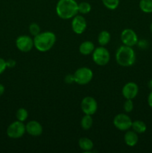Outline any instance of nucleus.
<instances>
[{"label":"nucleus","instance_id":"nucleus-6","mask_svg":"<svg viewBox=\"0 0 152 153\" xmlns=\"http://www.w3.org/2000/svg\"><path fill=\"white\" fill-rule=\"evenodd\" d=\"M25 132V125L23 122L19 120L14 121L10 123L7 128V135L12 139L20 138Z\"/></svg>","mask_w":152,"mask_h":153},{"label":"nucleus","instance_id":"nucleus-32","mask_svg":"<svg viewBox=\"0 0 152 153\" xmlns=\"http://www.w3.org/2000/svg\"><path fill=\"white\" fill-rule=\"evenodd\" d=\"M150 31H151V32L152 33V23L151 24V25H150Z\"/></svg>","mask_w":152,"mask_h":153},{"label":"nucleus","instance_id":"nucleus-19","mask_svg":"<svg viewBox=\"0 0 152 153\" xmlns=\"http://www.w3.org/2000/svg\"><path fill=\"white\" fill-rule=\"evenodd\" d=\"M92 125H93V119L92 115L85 114L80 120V126L84 130H89L92 128Z\"/></svg>","mask_w":152,"mask_h":153},{"label":"nucleus","instance_id":"nucleus-17","mask_svg":"<svg viewBox=\"0 0 152 153\" xmlns=\"http://www.w3.org/2000/svg\"><path fill=\"white\" fill-rule=\"evenodd\" d=\"M111 40V35L107 31H102L98 34V42L100 46H104L108 44Z\"/></svg>","mask_w":152,"mask_h":153},{"label":"nucleus","instance_id":"nucleus-27","mask_svg":"<svg viewBox=\"0 0 152 153\" xmlns=\"http://www.w3.org/2000/svg\"><path fill=\"white\" fill-rule=\"evenodd\" d=\"M64 81H65L66 83L67 84H72L73 82H75V78L74 75L68 74L66 76V77L64 78Z\"/></svg>","mask_w":152,"mask_h":153},{"label":"nucleus","instance_id":"nucleus-21","mask_svg":"<svg viewBox=\"0 0 152 153\" xmlns=\"http://www.w3.org/2000/svg\"><path fill=\"white\" fill-rule=\"evenodd\" d=\"M77 8H78V13H81V14H86L91 11L92 7L89 3L86 2V1H82L78 4Z\"/></svg>","mask_w":152,"mask_h":153},{"label":"nucleus","instance_id":"nucleus-18","mask_svg":"<svg viewBox=\"0 0 152 153\" xmlns=\"http://www.w3.org/2000/svg\"><path fill=\"white\" fill-rule=\"evenodd\" d=\"M131 128L137 134H142L145 132L147 130V126L143 121L142 120H135L132 123Z\"/></svg>","mask_w":152,"mask_h":153},{"label":"nucleus","instance_id":"nucleus-11","mask_svg":"<svg viewBox=\"0 0 152 153\" xmlns=\"http://www.w3.org/2000/svg\"><path fill=\"white\" fill-rule=\"evenodd\" d=\"M87 27L86 20L81 15H76L72 18V31L77 34H81L86 30Z\"/></svg>","mask_w":152,"mask_h":153},{"label":"nucleus","instance_id":"nucleus-14","mask_svg":"<svg viewBox=\"0 0 152 153\" xmlns=\"http://www.w3.org/2000/svg\"><path fill=\"white\" fill-rule=\"evenodd\" d=\"M124 141L128 146H134L139 141L138 134L134 130H128L124 135Z\"/></svg>","mask_w":152,"mask_h":153},{"label":"nucleus","instance_id":"nucleus-23","mask_svg":"<svg viewBox=\"0 0 152 153\" xmlns=\"http://www.w3.org/2000/svg\"><path fill=\"white\" fill-rule=\"evenodd\" d=\"M104 7L109 10H115L119 4V0H102Z\"/></svg>","mask_w":152,"mask_h":153},{"label":"nucleus","instance_id":"nucleus-31","mask_svg":"<svg viewBox=\"0 0 152 153\" xmlns=\"http://www.w3.org/2000/svg\"><path fill=\"white\" fill-rule=\"evenodd\" d=\"M148 85H149V87H150V88L152 89V80H151L150 82H149Z\"/></svg>","mask_w":152,"mask_h":153},{"label":"nucleus","instance_id":"nucleus-13","mask_svg":"<svg viewBox=\"0 0 152 153\" xmlns=\"http://www.w3.org/2000/svg\"><path fill=\"white\" fill-rule=\"evenodd\" d=\"M25 130L28 134L33 137H38L43 133V126L36 120H31L25 125Z\"/></svg>","mask_w":152,"mask_h":153},{"label":"nucleus","instance_id":"nucleus-2","mask_svg":"<svg viewBox=\"0 0 152 153\" xmlns=\"http://www.w3.org/2000/svg\"><path fill=\"white\" fill-rule=\"evenodd\" d=\"M57 37L52 31H44L35 36L34 38V47L41 52L50 50L56 43Z\"/></svg>","mask_w":152,"mask_h":153},{"label":"nucleus","instance_id":"nucleus-10","mask_svg":"<svg viewBox=\"0 0 152 153\" xmlns=\"http://www.w3.org/2000/svg\"><path fill=\"white\" fill-rule=\"evenodd\" d=\"M16 48L20 52H28L34 48V39L28 35H21L16 40Z\"/></svg>","mask_w":152,"mask_h":153},{"label":"nucleus","instance_id":"nucleus-22","mask_svg":"<svg viewBox=\"0 0 152 153\" xmlns=\"http://www.w3.org/2000/svg\"><path fill=\"white\" fill-rule=\"evenodd\" d=\"M16 117L17 120L21 121V122H24L28 119V112L24 108H20L17 110L16 113Z\"/></svg>","mask_w":152,"mask_h":153},{"label":"nucleus","instance_id":"nucleus-5","mask_svg":"<svg viewBox=\"0 0 152 153\" xmlns=\"http://www.w3.org/2000/svg\"><path fill=\"white\" fill-rule=\"evenodd\" d=\"M75 82L80 85L89 84L93 78V72L88 67H83L78 68L74 74Z\"/></svg>","mask_w":152,"mask_h":153},{"label":"nucleus","instance_id":"nucleus-7","mask_svg":"<svg viewBox=\"0 0 152 153\" xmlns=\"http://www.w3.org/2000/svg\"><path fill=\"white\" fill-rule=\"evenodd\" d=\"M133 121L126 114H119L113 119V125L119 131H126L131 128Z\"/></svg>","mask_w":152,"mask_h":153},{"label":"nucleus","instance_id":"nucleus-9","mask_svg":"<svg viewBox=\"0 0 152 153\" xmlns=\"http://www.w3.org/2000/svg\"><path fill=\"white\" fill-rule=\"evenodd\" d=\"M121 40L123 45L133 47L138 43V36L133 29L125 28L121 33Z\"/></svg>","mask_w":152,"mask_h":153},{"label":"nucleus","instance_id":"nucleus-12","mask_svg":"<svg viewBox=\"0 0 152 153\" xmlns=\"http://www.w3.org/2000/svg\"><path fill=\"white\" fill-rule=\"evenodd\" d=\"M139 93V87L135 82H130L124 85L122 90V96L126 100H133Z\"/></svg>","mask_w":152,"mask_h":153},{"label":"nucleus","instance_id":"nucleus-1","mask_svg":"<svg viewBox=\"0 0 152 153\" xmlns=\"http://www.w3.org/2000/svg\"><path fill=\"white\" fill-rule=\"evenodd\" d=\"M78 4L75 0H59L56 5V13L63 19H69L78 13Z\"/></svg>","mask_w":152,"mask_h":153},{"label":"nucleus","instance_id":"nucleus-30","mask_svg":"<svg viewBox=\"0 0 152 153\" xmlns=\"http://www.w3.org/2000/svg\"><path fill=\"white\" fill-rule=\"evenodd\" d=\"M4 85H1V84H0V97H1L3 94H4Z\"/></svg>","mask_w":152,"mask_h":153},{"label":"nucleus","instance_id":"nucleus-8","mask_svg":"<svg viewBox=\"0 0 152 153\" xmlns=\"http://www.w3.org/2000/svg\"><path fill=\"white\" fill-rule=\"evenodd\" d=\"M80 108L84 114L93 115L98 110V103L93 97H86L82 100Z\"/></svg>","mask_w":152,"mask_h":153},{"label":"nucleus","instance_id":"nucleus-15","mask_svg":"<svg viewBox=\"0 0 152 153\" xmlns=\"http://www.w3.org/2000/svg\"><path fill=\"white\" fill-rule=\"evenodd\" d=\"M95 49V45L92 41L86 40L80 43L79 46V52L83 55H88L92 53Z\"/></svg>","mask_w":152,"mask_h":153},{"label":"nucleus","instance_id":"nucleus-20","mask_svg":"<svg viewBox=\"0 0 152 153\" xmlns=\"http://www.w3.org/2000/svg\"><path fill=\"white\" fill-rule=\"evenodd\" d=\"M139 8L144 13H152V0H140Z\"/></svg>","mask_w":152,"mask_h":153},{"label":"nucleus","instance_id":"nucleus-29","mask_svg":"<svg viewBox=\"0 0 152 153\" xmlns=\"http://www.w3.org/2000/svg\"><path fill=\"white\" fill-rule=\"evenodd\" d=\"M148 104L151 108H152V91H151L148 97Z\"/></svg>","mask_w":152,"mask_h":153},{"label":"nucleus","instance_id":"nucleus-25","mask_svg":"<svg viewBox=\"0 0 152 153\" xmlns=\"http://www.w3.org/2000/svg\"><path fill=\"white\" fill-rule=\"evenodd\" d=\"M123 108L126 113H130L134 109V102L132 100H126L123 105Z\"/></svg>","mask_w":152,"mask_h":153},{"label":"nucleus","instance_id":"nucleus-26","mask_svg":"<svg viewBox=\"0 0 152 153\" xmlns=\"http://www.w3.org/2000/svg\"><path fill=\"white\" fill-rule=\"evenodd\" d=\"M7 68V64H6V61L3 58H0V75L4 72V70Z\"/></svg>","mask_w":152,"mask_h":153},{"label":"nucleus","instance_id":"nucleus-3","mask_svg":"<svg viewBox=\"0 0 152 153\" xmlns=\"http://www.w3.org/2000/svg\"><path fill=\"white\" fill-rule=\"evenodd\" d=\"M116 61L122 67H131L136 61V54L131 46H121L116 52Z\"/></svg>","mask_w":152,"mask_h":153},{"label":"nucleus","instance_id":"nucleus-4","mask_svg":"<svg viewBox=\"0 0 152 153\" xmlns=\"http://www.w3.org/2000/svg\"><path fill=\"white\" fill-rule=\"evenodd\" d=\"M92 54V60L98 66L107 65L110 60V52L104 46H100L99 47L95 48Z\"/></svg>","mask_w":152,"mask_h":153},{"label":"nucleus","instance_id":"nucleus-28","mask_svg":"<svg viewBox=\"0 0 152 153\" xmlns=\"http://www.w3.org/2000/svg\"><path fill=\"white\" fill-rule=\"evenodd\" d=\"M6 64H7V67H13L16 65V61L13 59H10L6 61Z\"/></svg>","mask_w":152,"mask_h":153},{"label":"nucleus","instance_id":"nucleus-16","mask_svg":"<svg viewBox=\"0 0 152 153\" xmlns=\"http://www.w3.org/2000/svg\"><path fill=\"white\" fill-rule=\"evenodd\" d=\"M78 145L80 149L84 152H90L94 147V143L92 140L88 137H81L79 139Z\"/></svg>","mask_w":152,"mask_h":153},{"label":"nucleus","instance_id":"nucleus-24","mask_svg":"<svg viewBox=\"0 0 152 153\" xmlns=\"http://www.w3.org/2000/svg\"><path fill=\"white\" fill-rule=\"evenodd\" d=\"M28 29H29L30 34H31L32 36H34V37H35V36H37V34H39L40 33V25H39L37 23H35V22L31 23V25H29Z\"/></svg>","mask_w":152,"mask_h":153}]
</instances>
